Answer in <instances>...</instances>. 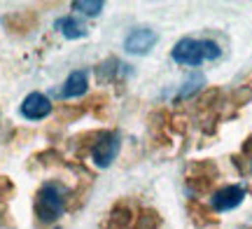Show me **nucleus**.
Here are the masks:
<instances>
[{
  "instance_id": "8",
  "label": "nucleus",
  "mask_w": 252,
  "mask_h": 229,
  "mask_svg": "<svg viewBox=\"0 0 252 229\" xmlns=\"http://www.w3.org/2000/svg\"><path fill=\"white\" fill-rule=\"evenodd\" d=\"M49 112H52V101L40 92L28 94L21 103V115L26 119H45Z\"/></svg>"
},
{
  "instance_id": "5",
  "label": "nucleus",
  "mask_w": 252,
  "mask_h": 229,
  "mask_svg": "<svg viewBox=\"0 0 252 229\" xmlns=\"http://www.w3.org/2000/svg\"><path fill=\"white\" fill-rule=\"evenodd\" d=\"M138 213H140V208L135 206L133 199H117L108 213V222L117 229H131Z\"/></svg>"
},
{
  "instance_id": "3",
  "label": "nucleus",
  "mask_w": 252,
  "mask_h": 229,
  "mask_svg": "<svg viewBox=\"0 0 252 229\" xmlns=\"http://www.w3.org/2000/svg\"><path fill=\"white\" fill-rule=\"evenodd\" d=\"M119 150H122V136L119 131H105L103 136L98 138V143L91 150V159L98 168H108L115 159H117Z\"/></svg>"
},
{
  "instance_id": "22",
  "label": "nucleus",
  "mask_w": 252,
  "mask_h": 229,
  "mask_svg": "<svg viewBox=\"0 0 252 229\" xmlns=\"http://www.w3.org/2000/svg\"><path fill=\"white\" fill-rule=\"evenodd\" d=\"M103 7H105V2H100V0H75V2H72V9H77L82 14H89V17L100 14Z\"/></svg>"
},
{
  "instance_id": "30",
  "label": "nucleus",
  "mask_w": 252,
  "mask_h": 229,
  "mask_svg": "<svg viewBox=\"0 0 252 229\" xmlns=\"http://www.w3.org/2000/svg\"><path fill=\"white\" fill-rule=\"evenodd\" d=\"M243 159H245L243 155H234V157H231V162H234V166L238 168V171H241V173H245V171H248V166H245Z\"/></svg>"
},
{
  "instance_id": "21",
  "label": "nucleus",
  "mask_w": 252,
  "mask_h": 229,
  "mask_svg": "<svg viewBox=\"0 0 252 229\" xmlns=\"http://www.w3.org/2000/svg\"><path fill=\"white\" fill-rule=\"evenodd\" d=\"M168 119H171V112L166 110V108H154V110L147 115V129H150V133H152V131L168 129Z\"/></svg>"
},
{
  "instance_id": "28",
  "label": "nucleus",
  "mask_w": 252,
  "mask_h": 229,
  "mask_svg": "<svg viewBox=\"0 0 252 229\" xmlns=\"http://www.w3.org/2000/svg\"><path fill=\"white\" fill-rule=\"evenodd\" d=\"M33 136H35V131H33V129H14L12 140H17V143H28Z\"/></svg>"
},
{
  "instance_id": "13",
  "label": "nucleus",
  "mask_w": 252,
  "mask_h": 229,
  "mask_svg": "<svg viewBox=\"0 0 252 229\" xmlns=\"http://www.w3.org/2000/svg\"><path fill=\"white\" fill-rule=\"evenodd\" d=\"M91 183H94V175H82L80 183H77V187H75V190H70V196H68V206H65V211L75 213V211H80L82 206L87 203V199H89Z\"/></svg>"
},
{
  "instance_id": "14",
  "label": "nucleus",
  "mask_w": 252,
  "mask_h": 229,
  "mask_svg": "<svg viewBox=\"0 0 252 229\" xmlns=\"http://www.w3.org/2000/svg\"><path fill=\"white\" fill-rule=\"evenodd\" d=\"M56 28H59L61 35L68 37V40H80V37H87V33H89V28L75 17H61L56 21Z\"/></svg>"
},
{
  "instance_id": "12",
  "label": "nucleus",
  "mask_w": 252,
  "mask_h": 229,
  "mask_svg": "<svg viewBox=\"0 0 252 229\" xmlns=\"http://www.w3.org/2000/svg\"><path fill=\"white\" fill-rule=\"evenodd\" d=\"M65 159L63 155L56 150V147H47V150H40L28 159V168H56V166H63Z\"/></svg>"
},
{
  "instance_id": "2",
  "label": "nucleus",
  "mask_w": 252,
  "mask_h": 229,
  "mask_svg": "<svg viewBox=\"0 0 252 229\" xmlns=\"http://www.w3.org/2000/svg\"><path fill=\"white\" fill-rule=\"evenodd\" d=\"M222 49L213 40H196V37H182L178 45L173 47V61L180 65H201L203 61H215L220 59Z\"/></svg>"
},
{
  "instance_id": "7",
  "label": "nucleus",
  "mask_w": 252,
  "mask_h": 229,
  "mask_svg": "<svg viewBox=\"0 0 252 229\" xmlns=\"http://www.w3.org/2000/svg\"><path fill=\"white\" fill-rule=\"evenodd\" d=\"M187 215H189V220H191V225L198 229L217 227V225H220V218L215 215V211L208 208L206 203L198 201V199H189L187 201Z\"/></svg>"
},
{
  "instance_id": "24",
  "label": "nucleus",
  "mask_w": 252,
  "mask_h": 229,
  "mask_svg": "<svg viewBox=\"0 0 252 229\" xmlns=\"http://www.w3.org/2000/svg\"><path fill=\"white\" fill-rule=\"evenodd\" d=\"M17 194V185L12 183L9 175H0V201H9Z\"/></svg>"
},
{
  "instance_id": "27",
  "label": "nucleus",
  "mask_w": 252,
  "mask_h": 229,
  "mask_svg": "<svg viewBox=\"0 0 252 229\" xmlns=\"http://www.w3.org/2000/svg\"><path fill=\"white\" fill-rule=\"evenodd\" d=\"M150 138H152V143H150L152 147H168V145H171V138L166 136L163 131H152V133H150Z\"/></svg>"
},
{
  "instance_id": "16",
  "label": "nucleus",
  "mask_w": 252,
  "mask_h": 229,
  "mask_svg": "<svg viewBox=\"0 0 252 229\" xmlns=\"http://www.w3.org/2000/svg\"><path fill=\"white\" fill-rule=\"evenodd\" d=\"M220 103H222V89H217V87H210L206 92H201L196 96V103H194V108L198 112H213L220 108Z\"/></svg>"
},
{
  "instance_id": "10",
  "label": "nucleus",
  "mask_w": 252,
  "mask_h": 229,
  "mask_svg": "<svg viewBox=\"0 0 252 229\" xmlns=\"http://www.w3.org/2000/svg\"><path fill=\"white\" fill-rule=\"evenodd\" d=\"M105 133V129H91V131H82V133H77V136L70 140V147L72 152H75V157L77 159H82V157L91 155V150H94V145L98 143V138Z\"/></svg>"
},
{
  "instance_id": "18",
  "label": "nucleus",
  "mask_w": 252,
  "mask_h": 229,
  "mask_svg": "<svg viewBox=\"0 0 252 229\" xmlns=\"http://www.w3.org/2000/svg\"><path fill=\"white\" fill-rule=\"evenodd\" d=\"M161 227V215L154 208H140V213L135 215L133 229H159Z\"/></svg>"
},
{
  "instance_id": "23",
  "label": "nucleus",
  "mask_w": 252,
  "mask_h": 229,
  "mask_svg": "<svg viewBox=\"0 0 252 229\" xmlns=\"http://www.w3.org/2000/svg\"><path fill=\"white\" fill-rule=\"evenodd\" d=\"M250 101H252V87L250 84H243V87L234 89V94H231V105H234V108H243V105H248Z\"/></svg>"
},
{
  "instance_id": "15",
  "label": "nucleus",
  "mask_w": 252,
  "mask_h": 229,
  "mask_svg": "<svg viewBox=\"0 0 252 229\" xmlns=\"http://www.w3.org/2000/svg\"><path fill=\"white\" fill-rule=\"evenodd\" d=\"M187 175L191 178H208V180H217L220 178V166L213 159H198L187 166Z\"/></svg>"
},
{
  "instance_id": "4",
  "label": "nucleus",
  "mask_w": 252,
  "mask_h": 229,
  "mask_svg": "<svg viewBox=\"0 0 252 229\" xmlns=\"http://www.w3.org/2000/svg\"><path fill=\"white\" fill-rule=\"evenodd\" d=\"M37 24H40V17H37L35 9H17V12H9V14L2 17L5 31L9 35H17V37L31 35L37 28Z\"/></svg>"
},
{
  "instance_id": "19",
  "label": "nucleus",
  "mask_w": 252,
  "mask_h": 229,
  "mask_svg": "<svg viewBox=\"0 0 252 229\" xmlns=\"http://www.w3.org/2000/svg\"><path fill=\"white\" fill-rule=\"evenodd\" d=\"M119 61L115 59V56H110V59H105V61H100L98 65H96V77H98L100 84H108L115 80V75L119 73Z\"/></svg>"
},
{
  "instance_id": "9",
  "label": "nucleus",
  "mask_w": 252,
  "mask_h": 229,
  "mask_svg": "<svg viewBox=\"0 0 252 229\" xmlns=\"http://www.w3.org/2000/svg\"><path fill=\"white\" fill-rule=\"evenodd\" d=\"M154 45H157V33L150 31V28H135V31H131L124 42L126 52H131V54H147Z\"/></svg>"
},
{
  "instance_id": "20",
  "label": "nucleus",
  "mask_w": 252,
  "mask_h": 229,
  "mask_svg": "<svg viewBox=\"0 0 252 229\" xmlns=\"http://www.w3.org/2000/svg\"><path fill=\"white\" fill-rule=\"evenodd\" d=\"M84 108L82 105H72V103H61L59 108H56V122L59 124H72V122H77V119L84 115Z\"/></svg>"
},
{
  "instance_id": "11",
  "label": "nucleus",
  "mask_w": 252,
  "mask_h": 229,
  "mask_svg": "<svg viewBox=\"0 0 252 229\" xmlns=\"http://www.w3.org/2000/svg\"><path fill=\"white\" fill-rule=\"evenodd\" d=\"M87 89H89V73L87 70H75L63 82L61 96L63 98H77V96H84Z\"/></svg>"
},
{
  "instance_id": "26",
  "label": "nucleus",
  "mask_w": 252,
  "mask_h": 229,
  "mask_svg": "<svg viewBox=\"0 0 252 229\" xmlns=\"http://www.w3.org/2000/svg\"><path fill=\"white\" fill-rule=\"evenodd\" d=\"M201 84H203V77H201V75H194V77H189L187 84L182 87V92L178 94V101H180V98H187V96H191L194 92H198V87H201Z\"/></svg>"
},
{
  "instance_id": "6",
  "label": "nucleus",
  "mask_w": 252,
  "mask_h": 229,
  "mask_svg": "<svg viewBox=\"0 0 252 229\" xmlns=\"http://www.w3.org/2000/svg\"><path fill=\"white\" fill-rule=\"evenodd\" d=\"M245 199V190L241 185H226V187H220L213 192V208L217 213L231 211L236 206H241Z\"/></svg>"
},
{
  "instance_id": "34",
  "label": "nucleus",
  "mask_w": 252,
  "mask_h": 229,
  "mask_svg": "<svg viewBox=\"0 0 252 229\" xmlns=\"http://www.w3.org/2000/svg\"><path fill=\"white\" fill-rule=\"evenodd\" d=\"M250 168H252V164H250Z\"/></svg>"
},
{
  "instance_id": "17",
  "label": "nucleus",
  "mask_w": 252,
  "mask_h": 229,
  "mask_svg": "<svg viewBox=\"0 0 252 229\" xmlns=\"http://www.w3.org/2000/svg\"><path fill=\"white\" fill-rule=\"evenodd\" d=\"M82 108H84V110H89V112H94L98 119H105L108 117V108H110V96L105 92L89 94Z\"/></svg>"
},
{
  "instance_id": "29",
  "label": "nucleus",
  "mask_w": 252,
  "mask_h": 229,
  "mask_svg": "<svg viewBox=\"0 0 252 229\" xmlns=\"http://www.w3.org/2000/svg\"><path fill=\"white\" fill-rule=\"evenodd\" d=\"M241 155H243V157H252V133L243 140V145H241Z\"/></svg>"
},
{
  "instance_id": "1",
  "label": "nucleus",
  "mask_w": 252,
  "mask_h": 229,
  "mask_svg": "<svg viewBox=\"0 0 252 229\" xmlns=\"http://www.w3.org/2000/svg\"><path fill=\"white\" fill-rule=\"evenodd\" d=\"M68 196L70 190L61 183V180H47L37 187L35 199H33V220L37 229H45L54 225L68 206Z\"/></svg>"
},
{
  "instance_id": "33",
  "label": "nucleus",
  "mask_w": 252,
  "mask_h": 229,
  "mask_svg": "<svg viewBox=\"0 0 252 229\" xmlns=\"http://www.w3.org/2000/svg\"><path fill=\"white\" fill-rule=\"evenodd\" d=\"M54 229H59V227H54Z\"/></svg>"
},
{
  "instance_id": "25",
  "label": "nucleus",
  "mask_w": 252,
  "mask_h": 229,
  "mask_svg": "<svg viewBox=\"0 0 252 229\" xmlns=\"http://www.w3.org/2000/svg\"><path fill=\"white\" fill-rule=\"evenodd\" d=\"M187 127H189L187 115H171V119H168V131H173V133H185Z\"/></svg>"
},
{
  "instance_id": "31",
  "label": "nucleus",
  "mask_w": 252,
  "mask_h": 229,
  "mask_svg": "<svg viewBox=\"0 0 252 229\" xmlns=\"http://www.w3.org/2000/svg\"><path fill=\"white\" fill-rule=\"evenodd\" d=\"M248 84H250V87H252V77H250V82H248Z\"/></svg>"
},
{
  "instance_id": "32",
  "label": "nucleus",
  "mask_w": 252,
  "mask_h": 229,
  "mask_svg": "<svg viewBox=\"0 0 252 229\" xmlns=\"http://www.w3.org/2000/svg\"><path fill=\"white\" fill-rule=\"evenodd\" d=\"M241 229H250V227H241Z\"/></svg>"
}]
</instances>
